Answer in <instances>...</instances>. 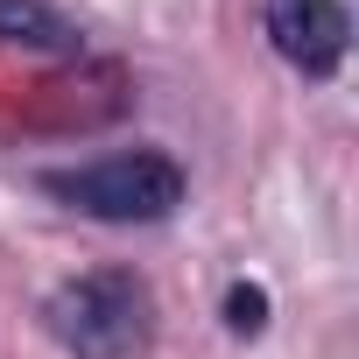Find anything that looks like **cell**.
<instances>
[{
    "instance_id": "obj_1",
    "label": "cell",
    "mask_w": 359,
    "mask_h": 359,
    "mask_svg": "<svg viewBox=\"0 0 359 359\" xmlns=\"http://www.w3.org/2000/svg\"><path fill=\"white\" fill-rule=\"evenodd\" d=\"M43 331L71 359H141L155 338V289L134 268H85L43 296Z\"/></svg>"
},
{
    "instance_id": "obj_2",
    "label": "cell",
    "mask_w": 359,
    "mask_h": 359,
    "mask_svg": "<svg viewBox=\"0 0 359 359\" xmlns=\"http://www.w3.org/2000/svg\"><path fill=\"white\" fill-rule=\"evenodd\" d=\"M43 191L99 226H155L184 205V162L162 148H113L71 169H43Z\"/></svg>"
},
{
    "instance_id": "obj_3",
    "label": "cell",
    "mask_w": 359,
    "mask_h": 359,
    "mask_svg": "<svg viewBox=\"0 0 359 359\" xmlns=\"http://www.w3.org/2000/svg\"><path fill=\"white\" fill-rule=\"evenodd\" d=\"M261 29L275 43V57L303 78H338L345 50H352V8L345 0H261Z\"/></svg>"
},
{
    "instance_id": "obj_4",
    "label": "cell",
    "mask_w": 359,
    "mask_h": 359,
    "mask_svg": "<svg viewBox=\"0 0 359 359\" xmlns=\"http://www.w3.org/2000/svg\"><path fill=\"white\" fill-rule=\"evenodd\" d=\"M0 43L43 50V57H78L85 50V29L64 8H50V0H0Z\"/></svg>"
},
{
    "instance_id": "obj_5",
    "label": "cell",
    "mask_w": 359,
    "mask_h": 359,
    "mask_svg": "<svg viewBox=\"0 0 359 359\" xmlns=\"http://www.w3.org/2000/svg\"><path fill=\"white\" fill-rule=\"evenodd\" d=\"M219 310H226V331H233V338H261L275 303H268V289H261V282H233Z\"/></svg>"
}]
</instances>
